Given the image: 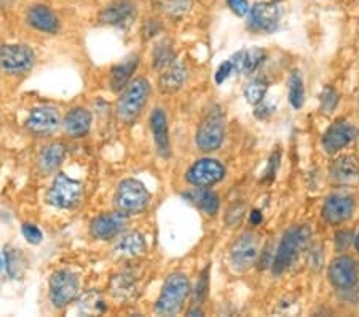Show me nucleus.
<instances>
[{
  "mask_svg": "<svg viewBox=\"0 0 359 317\" xmlns=\"http://www.w3.org/2000/svg\"><path fill=\"white\" fill-rule=\"evenodd\" d=\"M227 4L236 16H245L249 13L248 0H227Z\"/></svg>",
  "mask_w": 359,
  "mask_h": 317,
  "instance_id": "36",
  "label": "nucleus"
},
{
  "mask_svg": "<svg viewBox=\"0 0 359 317\" xmlns=\"http://www.w3.org/2000/svg\"><path fill=\"white\" fill-rule=\"evenodd\" d=\"M77 309H80L82 314H101L102 311H106V304L101 299L100 293L91 292L82 297L77 304Z\"/></svg>",
  "mask_w": 359,
  "mask_h": 317,
  "instance_id": "30",
  "label": "nucleus"
},
{
  "mask_svg": "<svg viewBox=\"0 0 359 317\" xmlns=\"http://www.w3.org/2000/svg\"><path fill=\"white\" fill-rule=\"evenodd\" d=\"M187 79V67L184 63L175 61L161 72L158 80V89L161 93H176L177 90L182 89V85Z\"/></svg>",
  "mask_w": 359,
  "mask_h": 317,
  "instance_id": "19",
  "label": "nucleus"
},
{
  "mask_svg": "<svg viewBox=\"0 0 359 317\" xmlns=\"http://www.w3.org/2000/svg\"><path fill=\"white\" fill-rule=\"evenodd\" d=\"M34 65V53L26 45H2L0 69L8 74L26 72Z\"/></svg>",
  "mask_w": 359,
  "mask_h": 317,
  "instance_id": "9",
  "label": "nucleus"
},
{
  "mask_svg": "<svg viewBox=\"0 0 359 317\" xmlns=\"http://www.w3.org/2000/svg\"><path fill=\"white\" fill-rule=\"evenodd\" d=\"M109 293L114 298L126 302V299H131L136 295V282L131 279V276L126 274L114 276L111 284H109Z\"/></svg>",
  "mask_w": 359,
  "mask_h": 317,
  "instance_id": "26",
  "label": "nucleus"
},
{
  "mask_svg": "<svg viewBox=\"0 0 359 317\" xmlns=\"http://www.w3.org/2000/svg\"><path fill=\"white\" fill-rule=\"evenodd\" d=\"M355 210V200L351 195L335 193L329 195L323 207V216L329 224H340L348 220Z\"/></svg>",
  "mask_w": 359,
  "mask_h": 317,
  "instance_id": "13",
  "label": "nucleus"
},
{
  "mask_svg": "<svg viewBox=\"0 0 359 317\" xmlns=\"http://www.w3.org/2000/svg\"><path fill=\"white\" fill-rule=\"evenodd\" d=\"M356 138V130L355 127L348 122H335L327 129L326 134L323 136V146L326 149V153L329 154H335L339 153L340 149H344L345 146L355 140Z\"/></svg>",
  "mask_w": 359,
  "mask_h": 317,
  "instance_id": "16",
  "label": "nucleus"
},
{
  "mask_svg": "<svg viewBox=\"0 0 359 317\" xmlns=\"http://www.w3.org/2000/svg\"><path fill=\"white\" fill-rule=\"evenodd\" d=\"M233 69H235V66H233V63H231V60L222 63V65L219 66L217 72H216V82H217V84H222L224 80L230 76Z\"/></svg>",
  "mask_w": 359,
  "mask_h": 317,
  "instance_id": "37",
  "label": "nucleus"
},
{
  "mask_svg": "<svg viewBox=\"0 0 359 317\" xmlns=\"http://www.w3.org/2000/svg\"><path fill=\"white\" fill-rule=\"evenodd\" d=\"M351 242V234L350 233H340L337 235V245L340 249H345V247H348Z\"/></svg>",
  "mask_w": 359,
  "mask_h": 317,
  "instance_id": "40",
  "label": "nucleus"
},
{
  "mask_svg": "<svg viewBox=\"0 0 359 317\" xmlns=\"http://www.w3.org/2000/svg\"><path fill=\"white\" fill-rule=\"evenodd\" d=\"M115 252L123 257L142 255V253L146 252V239H144V235L141 233H137V231H131V233L121 235L117 245H115Z\"/></svg>",
  "mask_w": 359,
  "mask_h": 317,
  "instance_id": "23",
  "label": "nucleus"
},
{
  "mask_svg": "<svg viewBox=\"0 0 359 317\" xmlns=\"http://www.w3.org/2000/svg\"><path fill=\"white\" fill-rule=\"evenodd\" d=\"M190 293V282L184 274H172L161 288L155 311L161 316H172L181 311Z\"/></svg>",
  "mask_w": 359,
  "mask_h": 317,
  "instance_id": "1",
  "label": "nucleus"
},
{
  "mask_svg": "<svg viewBox=\"0 0 359 317\" xmlns=\"http://www.w3.org/2000/svg\"><path fill=\"white\" fill-rule=\"evenodd\" d=\"M21 233H22V235H25V239L29 242V244H34V245L40 244V242H42V239H43L42 231H40L36 226V224H31V223L22 224Z\"/></svg>",
  "mask_w": 359,
  "mask_h": 317,
  "instance_id": "34",
  "label": "nucleus"
},
{
  "mask_svg": "<svg viewBox=\"0 0 359 317\" xmlns=\"http://www.w3.org/2000/svg\"><path fill=\"white\" fill-rule=\"evenodd\" d=\"M329 280L340 290H350L358 282V266L351 257H339L329 264Z\"/></svg>",
  "mask_w": 359,
  "mask_h": 317,
  "instance_id": "12",
  "label": "nucleus"
},
{
  "mask_svg": "<svg viewBox=\"0 0 359 317\" xmlns=\"http://www.w3.org/2000/svg\"><path fill=\"white\" fill-rule=\"evenodd\" d=\"M80 282L77 274L69 269H61L50 279V298L56 308H66L79 295Z\"/></svg>",
  "mask_w": 359,
  "mask_h": 317,
  "instance_id": "6",
  "label": "nucleus"
},
{
  "mask_svg": "<svg viewBox=\"0 0 359 317\" xmlns=\"http://www.w3.org/2000/svg\"><path fill=\"white\" fill-rule=\"evenodd\" d=\"M60 125V112L57 109L51 106H40L34 108L27 115L26 127L34 134L46 135L53 134Z\"/></svg>",
  "mask_w": 359,
  "mask_h": 317,
  "instance_id": "15",
  "label": "nucleus"
},
{
  "mask_svg": "<svg viewBox=\"0 0 359 317\" xmlns=\"http://www.w3.org/2000/svg\"><path fill=\"white\" fill-rule=\"evenodd\" d=\"M150 204V193L141 181L123 180L118 184L117 194H115V205L120 212L126 213H141Z\"/></svg>",
  "mask_w": 359,
  "mask_h": 317,
  "instance_id": "4",
  "label": "nucleus"
},
{
  "mask_svg": "<svg viewBox=\"0 0 359 317\" xmlns=\"http://www.w3.org/2000/svg\"><path fill=\"white\" fill-rule=\"evenodd\" d=\"M271 108L270 105H264V103H259V106H257V109H256V117H259V119H265V117H269V115H271Z\"/></svg>",
  "mask_w": 359,
  "mask_h": 317,
  "instance_id": "39",
  "label": "nucleus"
},
{
  "mask_svg": "<svg viewBox=\"0 0 359 317\" xmlns=\"http://www.w3.org/2000/svg\"><path fill=\"white\" fill-rule=\"evenodd\" d=\"M321 103H323V106H324V109H326V111L332 109L335 106V103H337V95H335V91L331 90V89L324 90Z\"/></svg>",
  "mask_w": 359,
  "mask_h": 317,
  "instance_id": "38",
  "label": "nucleus"
},
{
  "mask_svg": "<svg viewBox=\"0 0 359 317\" xmlns=\"http://www.w3.org/2000/svg\"><path fill=\"white\" fill-rule=\"evenodd\" d=\"M91 114L83 108H74L65 119V130L69 136L80 138L88 134L91 129Z\"/></svg>",
  "mask_w": 359,
  "mask_h": 317,
  "instance_id": "20",
  "label": "nucleus"
},
{
  "mask_svg": "<svg viewBox=\"0 0 359 317\" xmlns=\"http://www.w3.org/2000/svg\"><path fill=\"white\" fill-rule=\"evenodd\" d=\"M137 66V58L131 56L126 58L123 63L115 66L111 71V79H109V84H111L112 91H120L121 89H125L130 82V77L135 72V69Z\"/></svg>",
  "mask_w": 359,
  "mask_h": 317,
  "instance_id": "25",
  "label": "nucleus"
},
{
  "mask_svg": "<svg viewBox=\"0 0 359 317\" xmlns=\"http://www.w3.org/2000/svg\"><path fill=\"white\" fill-rule=\"evenodd\" d=\"M5 266V263H4V259H2V257H0V271H2V268Z\"/></svg>",
  "mask_w": 359,
  "mask_h": 317,
  "instance_id": "42",
  "label": "nucleus"
},
{
  "mask_svg": "<svg viewBox=\"0 0 359 317\" xmlns=\"http://www.w3.org/2000/svg\"><path fill=\"white\" fill-rule=\"evenodd\" d=\"M267 90H269L267 79L257 77V79H252L251 82L248 84V86L245 89V96L251 105H259V103H262Z\"/></svg>",
  "mask_w": 359,
  "mask_h": 317,
  "instance_id": "31",
  "label": "nucleus"
},
{
  "mask_svg": "<svg viewBox=\"0 0 359 317\" xmlns=\"http://www.w3.org/2000/svg\"><path fill=\"white\" fill-rule=\"evenodd\" d=\"M27 21L37 31L56 34L60 31V20L57 16L45 5H34L27 11Z\"/></svg>",
  "mask_w": 359,
  "mask_h": 317,
  "instance_id": "18",
  "label": "nucleus"
},
{
  "mask_svg": "<svg viewBox=\"0 0 359 317\" xmlns=\"http://www.w3.org/2000/svg\"><path fill=\"white\" fill-rule=\"evenodd\" d=\"M260 242L254 233H245L235 242L230 252V259L235 269L248 271L256 264L259 258Z\"/></svg>",
  "mask_w": 359,
  "mask_h": 317,
  "instance_id": "8",
  "label": "nucleus"
},
{
  "mask_svg": "<svg viewBox=\"0 0 359 317\" xmlns=\"http://www.w3.org/2000/svg\"><path fill=\"white\" fill-rule=\"evenodd\" d=\"M271 2H280V0H271Z\"/></svg>",
  "mask_w": 359,
  "mask_h": 317,
  "instance_id": "44",
  "label": "nucleus"
},
{
  "mask_svg": "<svg viewBox=\"0 0 359 317\" xmlns=\"http://www.w3.org/2000/svg\"><path fill=\"white\" fill-rule=\"evenodd\" d=\"M175 63V53H172V50L170 47H163V45H160V47L154 51V66L155 67H168L170 65Z\"/></svg>",
  "mask_w": 359,
  "mask_h": 317,
  "instance_id": "33",
  "label": "nucleus"
},
{
  "mask_svg": "<svg viewBox=\"0 0 359 317\" xmlns=\"http://www.w3.org/2000/svg\"><path fill=\"white\" fill-rule=\"evenodd\" d=\"M126 213H107V215H101L93 220L91 223V235L97 240H111L115 235H118L125 228L126 223Z\"/></svg>",
  "mask_w": 359,
  "mask_h": 317,
  "instance_id": "14",
  "label": "nucleus"
},
{
  "mask_svg": "<svg viewBox=\"0 0 359 317\" xmlns=\"http://www.w3.org/2000/svg\"><path fill=\"white\" fill-rule=\"evenodd\" d=\"M281 10L276 2H259L249 8V27L257 32H273L278 29Z\"/></svg>",
  "mask_w": 359,
  "mask_h": 317,
  "instance_id": "11",
  "label": "nucleus"
},
{
  "mask_svg": "<svg viewBox=\"0 0 359 317\" xmlns=\"http://www.w3.org/2000/svg\"><path fill=\"white\" fill-rule=\"evenodd\" d=\"M249 221H251V224H254V226H256V224H260V223H262V213H260L259 210H254L251 213V218H249Z\"/></svg>",
  "mask_w": 359,
  "mask_h": 317,
  "instance_id": "41",
  "label": "nucleus"
},
{
  "mask_svg": "<svg viewBox=\"0 0 359 317\" xmlns=\"http://www.w3.org/2000/svg\"><path fill=\"white\" fill-rule=\"evenodd\" d=\"M310 239V228L299 226L289 229L287 233L283 235L281 244L278 247L275 261H273V273L281 274L291 266L294 259L297 258L299 252L306 245Z\"/></svg>",
  "mask_w": 359,
  "mask_h": 317,
  "instance_id": "2",
  "label": "nucleus"
},
{
  "mask_svg": "<svg viewBox=\"0 0 359 317\" xmlns=\"http://www.w3.org/2000/svg\"><path fill=\"white\" fill-rule=\"evenodd\" d=\"M133 13H135V4L131 0H118L102 11L101 21L106 25H120L131 18Z\"/></svg>",
  "mask_w": 359,
  "mask_h": 317,
  "instance_id": "24",
  "label": "nucleus"
},
{
  "mask_svg": "<svg viewBox=\"0 0 359 317\" xmlns=\"http://www.w3.org/2000/svg\"><path fill=\"white\" fill-rule=\"evenodd\" d=\"M289 103L294 109H300L305 103V85L297 71H294L289 79Z\"/></svg>",
  "mask_w": 359,
  "mask_h": 317,
  "instance_id": "29",
  "label": "nucleus"
},
{
  "mask_svg": "<svg viewBox=\"0 0 359 317\" xmlns=\"http://www.w3.org/2000/svg\"><path fill=\"white\" fill-rule=\"evenodd\" d=\"M356 249L359 252V234H358V238H356Z\"/></svg>",
  "mask_w": 359,
  "mask_h": 317,
  "instance_id": "43",
  "label": "nucleus"
},
{
  "mask_svg": "<svg viewBox=\"0 0 359 317\" xmlns=\"http://www.w3.org/2000/svg\"><path fill=\"white\" fill-rule=\"evenodd\" d=\"M192 202H195L200 209L208 213V215H216L219 210V198L212 191L208 189H200V191H194Z\"/></svg>",
  "mask_w": 359,
  "mask_h": 317,
  "instance_id": "28",
  "label": "nucleus"
},
{
  "mask_svg": "<svg viewBox=\"0 0 359 317\" xmlns=\"http://www.w3.org/2000/svg\"><path fill=\"white\" fill-rule=\"evenodd\" d=\"M225 129L224 119L219 111H212L206 115V119L200 124L196 130V144L201 151L211 153L221 148L224 141Z\"/></svg>",
  "mask_w": 359,
  "mask_h": 317,
  "instance_id": "7",
  "label": "nucleus"
},
{
  "mask_svg": "<svg viewBox=\"0 0 359 317\" xmlns=\"http://www.w3.org/2000/svg\"><path fill=\"white\" fill-rule=\"evenodd\" d=\"M225 176V169L219 160L214 159H200L198 162H195L190 167L185 180L189 184L198 188H208L212 186L222 180Z\"/></svg>",
  "mask_w": 359,
  "mask_h": 317,
  "instance_id": "10",
  "label": "nucleus"
},
{
  "mask_svg": "<svg viewBox=\"0 0 359 317\" xmlns=\"http://www.w3.org/2000/svg\"><path fill=\"white\" fill-rule=\"evenodd\" d=\"M25 257L20 250L7 249V252H5V266H7L11 278H20L22 271H25Z\"/></svg>",
  "mask_w": 359,
  "mask_h": 317,
  "instance_id": "32",
  "label": "nucleus"
},
{
  "mask_svg": "<svg viewBox=\"0 0 359 317\" xmlns=\"http://www.w3.org/2000/svg\"><path fill=\"white\" fill-rule=\"evenodd\" d=\"M150 129H152L154 141L157 146V151L161 157L168 159L171 154V144H170V130H168V120L166 114L161 109H155L150 115Z\"/></svg>",
  "mask_w": 359,
  "mask_h": 317,
  "instance_id": "17",
  "label": "nucleus"
},
{
  "mask_svg": "<svg viewBox=\"0 0 359 317\" xmlns=\"http://www.w3.org/2000/svg\"><path fill=\"white\" fill-rule=\"evenodd\" d=\"M66 157V146L62 143H53L43 148L40 154V167L45 172H53L62 164Z\"/></svg>",
  "mask_w": 359,
  "mask_h": 317,
  "instance_id": "27",
  "label": "nucleus"
},
{
  "mask_svg": "<svg viewBox=\"0 0 359 317\" xmlns=\"http://www.w3.org/2000/svg\"><path fill=\"white\" fill-rule=\"evenodd\" d=\"M331 176L335 181L353 183L359 180V164L351 155H344L334 160L331 165Z\"/></svg>",
  "mask_w": 359,
  "mask_h": 317,
  "instance_id": "22",
  "label": "nucleus"
},
{
  "mask_svg": "<svg viewBox=\"0 0 359 317\" xmlns=\"http://www.w3.org/2000/svg\"><path fill=\"white\" fill-rule=\"evenodd\" d=\"M150 95V84L147 79L139 77L135 79L133 82L126 85L125 93L121 95L118 101V115L125 122H131L135 120L144 106L147 105Z\"/></svg>",
  "mask_w": 359,
  "mask_h": 317,
  "instance_id": "3",
  "label": "nucleus"
},
{
  "mask_svg": "<svg viewBox=\"0 0 359 317\" xmlns=\"http://www.w3.org/2000/svg\"><path fill=\"white\" fill-rule=\"evenodd\" d=\"M206 295H208V269L201 274L198 284H196V287H195L196 302H198V303L203 302V299L206 298Z\"/></svg>",
  "mask_w": 359,
  "mask_h": 317,
  "instance_id": "35",
  "label": "nucleus"
},
{
  "mask_svg": "<svg viewBox=\"0 0 359 317\" xmlns=\"http://www.w3.org/2000/svg\"><path fill=\"white\" fill-rule=\"evenodd\" d=\"M82 183L65 175V173H60V175H56L48 193H46V200H48V204L57 207V209H71L82 199Z\"/></svg>",
  "mask_w": 359,
  "mask_h": 317,
  "instance_id": "5",
  "label": "nucleus"
},
{
  "mask_svg": "<svg viewBox=\"0 0 359 317\" xmlns=\"http://www.w3.org/2000/svg\"><path fill=\"white\" fill-rule=\"evenodd\" d=\"M233 63L235 69L243 74H251L260 67L265 61V51L262 48H248L235 53L233 58H230Z\"/></svg>",
  "mask_w": 359,
  "mask_h": 317,
  "instance_id": "21",
  "label": "nucleus"
}]
</instances>
